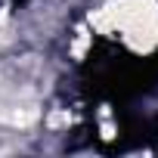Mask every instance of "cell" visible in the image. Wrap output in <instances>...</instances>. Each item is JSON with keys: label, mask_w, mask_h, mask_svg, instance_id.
I'll list each match as a JSON object with an SVG mask.
<instances>
[]
</instances>
